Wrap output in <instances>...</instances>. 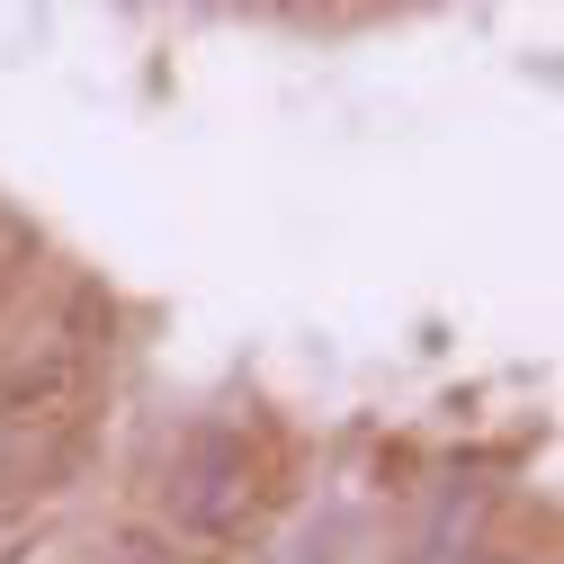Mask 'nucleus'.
I'll return each mask as SVG.
<instances>
[{"label":"nucleus","mask_w":564,"mask_h":564,"mask_svg":"<svg viewBox=\"0 0 564 564\" xmlns=\"http://www.w3.org/2000/svg\"><path fill=\"white\" fill-rule=\"evenodd\" d=\"M260 502H269V484H260V457L242 448V431H225V421H206V431L180 440L171 475H162V520L197 546H234L260 529Z\"/></svg>","instance_id":"1"},{"label":"nucleus","mask_w":564,"mask_h":564,"mask_svg":"<svg viewBox=\"0 0 564 564\" xmlns=\"http://www.w3.org/2000/svg\"><path fill=\"white\" fill-rule=\"evenodd\" d=\"M99 349H108V340H90V332H73V323H54V332H36L28 349H10V359H0V431H19V440L63 431V421L82 412L90 377H99Z\"/></svg>","instance_id":"2"}]
</instances>
